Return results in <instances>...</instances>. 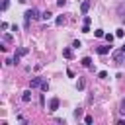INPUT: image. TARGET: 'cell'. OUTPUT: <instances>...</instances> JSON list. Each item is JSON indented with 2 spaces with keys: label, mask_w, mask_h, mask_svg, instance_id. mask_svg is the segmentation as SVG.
Returning <instances> with one entry per match:
<instances>
[{
  "label": "cell",
  "mask_w": 125,
  "mask_h": 125,
  "mask_svg": "<svg viewBox=\"0 0 125 125\" xmlns=\"http://www.w3.org/2000/svg\"><path fill=\"white\" fill-rule=\"evenodd\" d=\"M23 18H25V25H29V20H35V18H39V12H37V8H29V10L23 14Z\"/></svg>",
  "instance_id": "6da1fadb"
},
{
  "label": "cell",
  "mask_w": 125,
  "mask_h": 125,
  "mask_svg": "<svg viewBox=\"0 0 125 125\" xmlns=\"http://www.w3.org/2000/svg\"><path fill=\"white\" fill-rule=\"evenodd\" d=\"M57 109H59V100L53 98V100L49 102V111H57Z\"/></svg>",
  "instance_id": "7a4b0ae2"
},
{
  "label": "cell",
  "mask_w": 125,
  "mask_h": 125,
  "mask_svg": "<svg viewBox=\"0 0 125 125\" xmlns=\"http://www.w3.org/2000/svg\"><path fill=\"white\" fill-rule=\"evenodd\" d=\"M109 51H111V43L105 45V47H98V55H107Z\"/></svg>",
  "instance_id": "3957f363"
},
{
  "label": "cell",
  "mask_w": 125,
  "mask_h": 125,
  "mask_svg": "<svg viewBox=\"0 0 125 125\" xmlns=\"http://www.w3.org/2000/svg\"><path fill=\"white\" fill-rule=\"evenodd\" d=\"M41 84H43V78H31L29 88H37V86H41Z\"/></svg>",
  "instance_id": "277c9868"
},
{
  "label": "cell",
  "mask_w": 125,
  "mask_h": 125,
  "mask_svg": "<svg viewBox=\"0 0 125 125\" xmlns=\"http://www.w3.org/2000/svg\"><path fill=\"white\" fill-rule=\"evenodd\" d=\"M88 10H90V0H84V2L80 4V12H82V14H86Z\"/></svg>",
  "instance_id": "5b68a950"
},
{
  "label": "cell",
  "mask_w": 125,
  "mask_h": 125,
  "mask_svg": "<svg viewBox=\"0 0 125 125\" xmlns=\"http://www.w3.org/2000/svg\"><path fill=\"white\" fill-rule=\"evenodd\" d=\"M62 57H64V59H72V51H70L68 47H64V49H62Z\"/></svg>",
  "instance_id": "8992f818"
},
{
  "label": "cell",
  "mask_w": 125,
  "mask_h": 125,
  "mask_svg": "<svg viewBox=\"0 0 125 125\" xmlns=\"http://www.w3.org/2000/svg\"><path fill=\"white\" fill-rule=\"evenodd\" d=\"M21 100H23V102H29V100H31V90H25V92L21 94Z\"/></svg>",
  "instance_id": "52a82bcc"
},
{
  "label": "cell",
  "mask_w": 125,
  "mask_h": 125,
  "mask_svg": "<svg viewBox=\"0 0 125 125\" xmlns=\"http://www.w3.org/2000/svg\"><path fill=\"white\" fill-rule=\"evenodd\" d=\"M82 64H84L86 68H90V66H92V59H90V57H84V59H82Z\"/></svg>",
  "instance_id": "ba28073f"
},
{
  "label": "cell",
  "mask_w": 125,
  "mask_h": 125,
  "mask_svg": "<svg viewBox=\"0 0 125 125\" xmlns=\"http://www.w3.org/2000/svg\"><path fill=\"white\" fill-rule=\"evenodd\" d=\"M41 18H43V20H45V21H49V20H51V18H53V14H51V12H49V10H47V12H43V14H41Z\"/></svg>",
  "instance_id": "9c48e42d"
},
{
  "label": "cell",
  "mask_w": 125,
  "mask_h": 125,
  "mask_svg": "<svg viewBox=\"0 0 125 125\" xmlns=\"http://www.w3.org/2000/svg\"><path fill=\"white\" fill-rule=\"evenodd\" d=\"M27 51H29V49H27V47H20V49H18V51H16V53H18V55H20V57H23V55H27Z\"/></svg>",
  "instance_id": "30bf717a"
},
{
  "label": "cell",
  "mask_w": 125,
  "mask_h": 125,
  "mask_svg": "<svg viewBox=\"0 0 125 125\" xmlns=\"http://www.w3.org/2000/svg\"><path fill=\"white\" fill-rule=\"evenodd\" d=\"M84 86H86V82H84V80L80 78V80L76 82V88H78V90H84Z\"/></svg>",
  "instance_id": "8fae6325"
},
{
  "label": "cell",
  "mask_w": 125,
  "mask_h": 125,
  "mask_svg": "<svg viewBox=\"0 0 125 125\" xmlns=\"http://www.w3.org/2000/svg\"><path fill=\"white\" fill-rule=\"evenodd\" d=\"M55 23H57V25H62V23H64V16H59V18L55 20Z\"/></svg>",
  "instance_id": "7c38bea8"
},
{
  "label": "cell",
  "mask_w": 125,
  "mask_h": 125,
  "mask_svg": "<svg viewBox=\"0 0 125 125\" xmlns=\"http://www.w3.org/2000/svg\"><path fill=\"white\" fill-rule=\"evenodd\" d=\"M94 35H96V37H104L105 33H104V29H96V31H94Z\"/></svg>",
  "instance_id": "4fadbf2b"
},
{
  "label": "cell",
  "mask_w": 125,
  "mask_h": 125,
  "mask_svg": "<svg viewBox=\"0 0 125 125\" xmlns=\"http://www.w3.org/2000/svg\"><path fill=\"white\" fill-rule=\"evenodd\" d=\"M104 37H105V41H107V43H111V41H113V37H115V35H111V33H105V35H104Z\"/></svg>",
  "instance_id": "5bb4252c"
},
{
  "label": "cell",
  "mask_w": 125,
  "mask_h": 125,
  "mask_svg": "<svg viewBox=\"0 0 125 125\" xmlns=\"http://www.w3.org/2000/svg\"><path fill=\"white\" fill-rule=\"evenodd\" d=\"M41 90H43V92H47V90H49V82H47V80H43V84H41Z\"/></svg>",
  "instance_id": "9a60e30c"
},
{
  "label": "cell",
  "mask_w": 125,
  "mask_h": 125,
  "mask_svg": "<svg viewBox=\"0 0 125 125\" xmlns=\"http://www.w3.org/2000/svg\"><path fill=\"white\" fill-rule=\"evenodd\" d=\"M123 35H125V29H117L115 31V37H123Z\"/></svg>",
  "instance_id": "2e32d148"
},
{
  "label": "cell",
  "mask_w": 125,
  "mask_h": 125,
  "mask_svg": "<svg viewBox=\"0 0 125 125\" xmlns=\"http://www.w3.org/2000/svg\"><path fill=\"white\" fill-rule=\"evenodd\" d=\"M92 121H94V117H92V115H86V117H84V123H88V125H90Z\"/></svg>",
  "instance_id": "e0dca14e"
},
{
  "label": "cell",
  "mask_w": 125,
  "mask_h": 125,
  "mask_svg": "<svg viewBox=\"0 0 125 125\" xmlns=\"http://www.w3.org/2000/svg\"><path fill=\"white\" fill-rule=\"evenodd\" d=\"M82 33H90V25L84 23V25H82Z\"/></svg>",
  "instance_id": "ac0fdd59"
},
{
  "label": "cell",
  "mask_w": 125,
  "mask_h": 125,
  "mask_svg": "<svg viewBox=\"0 0 125 125\" xmlns=\"http://www.w3.org/2000/svg\"><path fill=\"white\" fill-rule=\"evenodd\" d=\"M98 78H107V72H105V70H102V72H98Z\"/></svg>",
  "instance_id": "d6986e66"
},
{
  "label": "cell",
  "mask_w": 125,
  "mask_h": 125,
  "mask_svg": "<svg viewBox=\"0 0 125 125\" xmlns=\"http://www.w3.org/2000/svg\"><path fill=\"white\" fill-rule=\"evenodd\" d=\"M90 21H92V18H90V16H84V23H86V25H90Z\"/></svg>",
  "instance_id": "ffe728a7"
},
{
  "label": "cell",
  "mask_w": 125,
  "mask_h": 125,
  "mask_svg": "<svg viewBox=\"0 0 125 125\" xmlns=\"http://www.w3.org/2000/svg\"><path fill=\"white\" fill-rule=\"evenodd\" d=\"M8 6H10V2H8V0H4V2H2V10H8Z\"/></svg>",
  "instance_id": "44dd1931"
},
{
  "label": "cell",
  "mask_w": 125,
  "mask_h": 125,
  "mask_svg": "<svg viewBox=\"0 0 125 125\" xmlns=\"http://www.w3.org/2000/svg\"><path fill=\"white\" fill-rule=\"evenodd\" d=\"M80 115H82V109H80V107H78V109H76V111H74V117H80Z\"/></svg>",
  "instance_id": "7402d4cb"
},
{
  "label": "cell",
  "mask_w": 125,
  "mask_h": 125,
  "mask_svg": "<svg viewBox=\"0 0 125 125\" xmlns=\"http://www.w3.org/2000/svg\"><path fill=\"white\" fill-rule=\"evenodd\" d=\"M57 4H59V6L62 8V6H66V0H57Z\"/></svg>",
  "instance_id": "603a6c76"
},
{
  "label": "cell",
  "mask_w": 125,
  "mask_h": 125,
  "mask_svg": "<svg viewBox=\"0 0 125 125\" xmlns=\"http://www.w3.org/2000/svg\"><path fill=\"white\" fill-rule=\"evenodd\" d=\"M18 2H21V4H25V2H27V0H18Z\"/></svg>",
  "instance_id": "cb8c5ba5"
},
{
  "label": "cell",
  "mask_w": 125,
  "mask_h": 125,
  "mask_svg": "<svg viewBox=\"0 0 125 125\" xmlns=\"http://www.w3.org/2000/svg\"><path fill=\"white\" fill-rule=\"evenodd\" d=\"M123 55H125V53H123Z\"/></svg>",
  "instance_id": "d4e9b609"
}]
</instances>
